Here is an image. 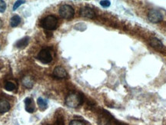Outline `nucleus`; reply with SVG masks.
Masks as SVG:
<instances>
[{"mask_svg":"<svg viewBox=\"0 0 166 125\" xmlns=\"http://www.w3.org/2000/svg\"><path fill=\"white\" fill-rule=\"evenodd\" d=\"M25 107L26 110L29 113H33L35 111V104H34L33 100L30 97H27L25 99Z\"/></svg>","mask_w":166,"mask_h":125,"instance_id":"obj_9","label":"nucleus"},{"mask_svg":"<svg viewBox=\"0 0 166 125\" xmlns=\"http://www.w3.org/2000/svg\"><path fill=\"white\" fill-rule=\"evenodd\" d=\"M5 89L9 92H12L16 89V85L12 82H6L5 84Z\"/></svg>","mask_w":166,"mask_h":125,"instance_id":"obj_15","label":"nucleus"},{"mask_svg":"<svg viewBox=\"0 0 166 125\" xmlns=\"http://www.w3.org/2000/svg\"><path fill=\"white\" fill-rule=\"evenodd\" d=\"M25 2H26V1H21V0L16 1L13 6V11H16V10L17 9H18L20 6H21V5H22L23 3H25Z\"/></svg>","mask_w":166,"mask_h":125,"instance_id":"obj_16","label":"nucleus"},{"mask_svg":"<svg viewBox=\"0 0 166 125\" xmlns=\"http://www.w3.org/2000/svg\"><path fill=\"white\" fill-rule=\"evenodd\" d=\"M148 20L152 23H158L163 20V15L157 9H151L148 13Z\"/></svg>","mask_w":166,"mask_h":125,"instance_id":"obj_4","label":"nucleus"},{"mask_svg":"<svg viewBox=\"0 0 166 125\" xmlns=\"http://www.w3.org/2000/svg\"><path fill=\"white\" fill-rule=\"evenodd\" d=\"M59 12L62 18L65 19H71L75 14L73 8L69 5H62L59 8Z\"/></svg>","mask_w":166,"mask_h":125,"instance_id":"obj_3","label":"nucleus"},{"mask_svg":"<svg viewBox=\"0 0 166 125\" xmlns=\"http://www.w3.org/2000/svg\"><path fill=\"white\" fill-rule=\"evenodd\" d=\"M37 104L41 111H45L48 107V101L40 97L37 99Z\"/></svg>","mask_w":166,"mask_h":125,"instance_id":"obj_12","label":"nucleus"},{"mask_svg":"<svg viewBox=\"0 0 166 125\" xmlns=\"http://www.w3.org/2000/svg\"><path fill=\"white\" fill-rule=\"evenodd\" d=\"M53 75L57 78H65L67 77V72L62 66H57L53 71Z\"/></svg>","mask_w":166,"mask_h":125,"instance_id":"obj_7","label":"nucleus"},{"mask_svg":"<svg viewBox=\"0 0 166 125\" xmlns=\"http://www.w3.org/2000/svg\"><path fill=\"white\" fill-rule=\"evenodd\" d=\"M20 22H21V18H20L19 16H12L11 19H10V26L12 28H15L16 26H18L20 24Z\"/></svg>","mask_w":166,"mask_h":125,"instance_id":"obj_13","label":"nucleus"},{"mask_svg":"<svg viewBox=\"0 0 166 125\" xmlns=\"http://www.w3.org/2000/svg\"><path fill=\"white\" fill-rule=\"evenodd\" d=\"M6 9V3L5 1L0 0V12H4Z\"/></svg>","mask_w":166,"mask_h":125,"instance_id":"obj_17","label":"nucleus"},{"mask_svg":"<svg viewBox=\"0 0 166 125\" xmlns=\"http://www.w3.org/2000/svg\"><path fill=\"white\" fill-rule=\"evenodd\" d=\"M22 85L26 87H32L33 85V82L32 81V79L29 77H26L22 80Z\"/></svg>","mask_w":166,"mask_h":125,"instance_id":"obj_14","label":"nucleus"},{"mask_svg":"<svg viewBox=\"0 0 166 125\" xmlns=\"http://www.w3.org/2000/svg\"><path fill=\"white\" fill-rule=\"evenodd\" d=\"M149 43H150L151 45L155 48L157 50H161L164 47V45L160 39H158L156 37H153V38H151L150 41H149Z\"/></svg>","mask_w":166,"mask_h":125,"instance_id":"obj_8","label":"nucleus"},{"mask_svg":"<svg viewBox=\"0 0 166 125\" xmlns=\"http://www.w3.org/2000/svg\"><path fill=\"white\" fill-rule=\"evenodd\" d=\"M80 15H81L82 17L93 18H95V12L92 8L88 7V6H85V7H83V8H82L81 9H80Z\"/></svg>","mask_w":166,"mask_h":125,"instance_id":"obj_6","label":"nucleus"},{"mask_svg":"<svg viewBox=\"0 0 166 125\" xmlns=\"http://www.w3.org/2000/svg\"><path fill=\"white\" fill-rule=\"evenodd\" d=\"M37 58L43 64H49L52 61V56L51 55V52H49V50L46 49V48L42 49L40 51L39 53L38 54Z\"/></svg>","mask_w":166,"mask_h":125,"instance_id":"obj_5","label":"nucleus"},{"mask_svg":"<svg viewBox=\"0 0 166 125\" xmlns=\"http://www.w3.org/2000/svg\"><path fill=\"white\" fill-rule=\"evenodd\" d=\"M82 97L79 94L70 93L65 98V104L71 108H76L82 103Z\"/></svg>","mask_w":166,"mask_h":125,"instance_id":"obj_1","label":"nucleus"},{"mask_svg":"<svg viewBox=\"0 0 166 125\" xmlns=\"http://www.w3.org/2000/svg\"><path fill=\"white\" fill-rule=\"evenodd\" d=\"M69 125H85L84 122L82 121H79V120H72L70 121Z\"/></svg>","mask_w":166,"mask_h":125,"instance_id":"obj_19","label":"nucleus"},{"mask_svg":"<svg viewBox=\"0 0 166 125\" xmlns=\"http://www.w3.org/2000/svg\"><path fill=\"white\" fill-rule=\"evenodd\" d=\"M10 104L7 100L1 99L0 100V114H4L8 112L10 110Z\"/></svg>","mask_w":166,"mask_h":125,"instance_id":"obj_10","label":"nucleus"},{"mask_svg":"<svg viewBox=\"0 0 166 125\" xmlns=\"http://www.w3.org/2000/svg\"><path fill=\"white\" fill-rule=\"evenodd\" d=\"M29 42V37L26 36V37H24L22 39L19 40L18 42H16V46L19 48H23L28 45Z\"/></svg>","mask_w":166,"mask_h":125,"instance_id":"obj_11","label":"nucleus"},{"mask_svg":"<svg viewBox=\"0 0 166 125\" xmlns=\"http://www.w3.org/2000/svg\"><path fill=\"white\" fill-rule=\"evenodd\" d=\"M42 26L45 29L51 31L56 28L58 26V19L55 16L50 15V16H46L42 21Z\"/></svg>","mask_w":166,"mask_h":125,"instance_id":"obj_2","label":"nucleus"},{"mask_svg":"<svg viewBox=\"0 0 166 125\" xmlns=\"http://www.w3.org/2000/svg\"><path fill=\"white\" fill-rule=\"evenodd\" d=\"M100 5L102 6L103 8H108L110 6L111 2L108 1V0H103V1H100Z\"/></svg>","mask_w":166,"mask_h":125,"instance_id":"obj_18","label":"nucleus"}]
</instances>
